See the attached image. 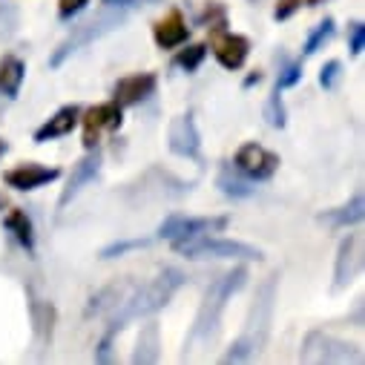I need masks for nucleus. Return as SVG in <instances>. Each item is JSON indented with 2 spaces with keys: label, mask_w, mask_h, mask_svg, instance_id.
Returning <instances> with one entry per match:
<instances>
[{
  "label": "nucleus",
  "mask_w": 365,
  "mask_h": 365,
  "mask_svg": "<svg viewBox=\"0 0 365 365\" xmlns=\"http://www.w3.org/2000/svg\"><path fill=\"white\" fill-rule=\"evenodd\" d=\"M181 285H185V273L175 270V267H164L155 279H150L135 294H130L127 299H121V308L115 311V317L110 319V325L121 331L130 319H138V317H147V314L161 311Z\"/></svg>",
  "instance_id": "1"
},
{
  "label": "nucleus",
  "mask_w": 365,
  "mask_h": 365,
  "mask_svg": "<svg viewBox=\"0 0 365 365\" xmlns=\"http://www.w3.org/2000/svg\"><path fill=\"white\" fill-rule=\"evenodd\" d=\"M245 282H247V270H245V267H233L230 273L219 277V279L207 288L205 302H202L199 317H196V325H193V331H190V342L207 339V336L216 331V325H219V319H222V314H225V308H227V299L236 297V294L245 288Z\"/></svg>",
  "instance_id": "2"
},
{
  "label": "nucleus",
  "mask_w": 365,
  "mask_h": 365,
  "mask_svg": "<svg viewBox=\"0 0 365 365\" xmlns=\"http://www.w3.org/2000/svg\"><path fill=\"white\" fill-rule=\"evenodd\" d=\"M175 253L187 256V259H262V250L247 245V242H236V239H219V236H193V239H181V242H170Z\"/></svg>",
  "instance_id": "3"
},
{
  "label": "nucleus",
  "mask_w": 365,
  "mask_h": 365,
  "mask_svg": "<svg viewBox=\"0 0 365 365\" xmlns=\"http://www.w3.org/2000/svg\"><path fill=\"white\" fill-rule=\"evenodd\" d=\"M121 21H124V12L121 9H110L107 6V12H101L98 18H93V21H86L83 26H78L61 46H58V52L49 58V66H61L69 55H75L81 46H86V43H93V41H98L101 35H107V32H113L115 26H121Z\"/></svg>",
  "instance_id": "4"
},
{
  "label": "nucleus",
  "mask_w": 365,
  "mask_h": 365,
  "mask_svg": "<svg viewBox=\"0 0 365 365\" xmlns=\"http://www.w3.org/2000/svg\"><path fill=\"white\" fill-rule=\"evenodd\" d=\"M230 225L227 216H181L173 213L161 222L158 236L170 239V242H181V239H193V236H205V233H222Z\"/></svg>",
  "instance_id": "5"
},
{
  "label": "nucleus",
  "mask_w": 365,
  "mask_h": 365,
  "mask_svg": "<svg viewBox=\"0 0 365 365\" xmlns=\"http://www.w3.org/2000/svg\"><path fill=\"white\" fill-rule=\"evenodd\" d=\"M233 164H236V170H239L242 175H247V178H253V181H267V178H273V173L279 170L282 161H279L277 153H270L267 147H262V144H256V141H247V144H242V147L236 150Z\"/></svg>",
  "instance_id": "6"
},
{
  "label": "nucleus",
  "mask_w": 365,
  "mask_h": 365,
  "mask_svg": "<svg viewBox=\"0 0 365 365\" xmlns=\"http://www.w3.org/2000/svg\"><path fill=\"white\" fill-rule=\"evenodd\" d=\"M210 49L216 55V61L225 66V69H242L247 55H250V41L245 35H236V32H227L225 29V21L213 24L210 29Z\"/></svg>",
  "instance_id": "7"
},
{
  "label": "nucleus",
  "mask_w": 365,
  "mask_h": 365,
  "mask_svg": "<svg viewBox=\"0 0 365 365\" xmlns=\"http://www.w3.org/2000/svg\"><path fill=\"white\" fill-rule=\"evenodd\" d=\"M81 124H83V147L86 150H96L104 130H121V124H124V107L115 104V101L96 104V107H89L86 113H81Z\"/></svg>",
  "instance_id": "8"
},
{
  "label": "nucleus",
  "mask_w": 365,
  "mask_h": 365,
  "mask_svg": "<svg viewBox=\"0 0 365 365\" xmlns=\"http://www.w3.org/2000/svg\"><path fill=\"white\" fill-rule=\"evenodd\" d=\"M167 147H170V153L178 155V158H199L202 135H199V127H196L193 113H185V115H178V118L170 121Z\"/></svg>",
  "instance_id": "9"
},
{
  "label": "nucleus",
  "mask_w": 365,
  "mask_h": 365,
  "mask_svg": "<svg viewBox=\"0 0 365 365\" xmlns=\"http://www.w3.org/2000/svg\"><path fill=\"white\" fill-rule=\"evenodd\" d=\"M61 175L58 167H46V164H38V161H26V164H18L12 170L4 173V181L6 187H15L21 193H32L43 185H49V181H55Z\"/></svg>",
  "instance_id": "10"
},
{
  "label": "nucleus",
  "mask_w": 365,
  "mask_h": 365,
  "mask_svg": "<svg viewBox=\"0 0 365 365\" xmlns=\"http://www.w3.org/2000/svg\"><path fill=\"white\" fill-rule=\"evenodd\" d=\"M98 173H101V153L98 150H89L75 167H72V173H69V181H66V187H63V193H61V199H58V210H63L89 181H96L98 178Z\"/></svg>",
  "instance_id": "11"
},
{
  "label": "nucleus",
  "mask_w": 365,
  "mask_h": 365,
  "mask_svg": "<svg viewBox=\"0 0 365 365\" xmlns=\"http://www.w3.org/2000/svg\"><path fill=\"white\" fill-rule=\"evenodd\" d=\"M158 86V78L153 72H135V75H127L115 83L113 89V101L121 104V107H135L141 101H147Z\"/></svg>",
  "instance_id": "12"
},
{
  "label": "nucleus",
  "mask_w": 365,
  "mask_h": 365,
  "mask_svg": "<svg viewBox=\"0 0 365 365\" xmlns=\"http://www.w3.org/2000/svg\"><path fill=\"white\" fill-rule=\"evenodd\" d=\"M359 267H362V236L348 233V239H342L339 245V256L334 267V288H345L348 282H354Z\"/></svg>",
  "instance_id": "13"
},
{
  "label": "nucleus",
  "mask_w": 365,
  "mask_h": 365,
  "mask_svg": "<svg viewBox=\"0 0 365 365\" xmlns=\"http://www.w3.org/2000/svg\"><path fill=\"white\" fill-rule=\"evenodd\" d=\"M190 38V26L185 21V15H181L178 9H170L164 18L155 21L153 26V41L158 49H175V46H185Z\"/></svg>",
  "instance_id": "14"
},
{
  "label": "nucleus",
  "mask_w": 365,
  "mask_h": 365,
  "mask_svg": "<svg viewBox=\"0 0 365 365\" xmlns=\"http://www.w3.org/2000/svg\"><path fill=\"white\" fill-rule=\"evenodd\" d=\"M81 121V107L78 104H66L61 107L46 124H41L35 130V144H46V141H55V138H63L69 135Z\"/></svg>",
  "instance_id": "15"
},
{
  "label": "nucleus",
  "mask_w": 365,
  "mask_h": 365,
  "mask_svg": "<svg viewBox=\"0 0 365 365\" xmlns=\"http://www.w3.org/2000/svg\"><path fill=\"white\" fill-rule=\"evenodd\" d=\"M24 78H26V63L18 55H4L0 58V98L15 101L21 96Z\"/></svg>",
  "instance_id": "16"
},
{
  "label": "nucleus",
  "mask_w": 365,
  "mask_h": 365,
  "mask_svg": "<svg viewBox=\"0 0 365 365\" xmlns=\"http://www.w3.org/2000/svg\"><path fill=\"white\" fill-rule=\"evenodd\" d=\"M4 227L18 239L21 247H26V253H35V230H32L29 216H26L21 207H12V210L4 216Z\"/></svg>",
  "instance_id": "17"
},
{
  "label": "nucleus",
  "mask_w": 365,
  "mask_h": 365,
  "mask_svg": "<svg viewBox=\"0 0 365 365\" xmlns=\"http://www.w3.org/2000/svg\"><path fill=\"white\" fill-rule=\"evenodd\" d=\"M319 222L331 225V227H348V225H356L362 222V193H354L348 205L336 207V210H325L319 213Z\"/></svg>",
  "instance_id": "18"
},
{
  "label": "nucleus",
  "mask_w": 365,
  "mask_h": 365,
  "mask_svg": "<svg viewBox=\"0 0 365 365\" xmlns=\"http://www.w3.org/2000/svg\"><path fill=\"white\" fill-rule=\"evenodd\" d=\"M334 38V18H325L311 35H308V41H305V46H302V55L305 58H311V55H317L328 41Z\"/></svg>",
  "instance_id": "19"
},
{
  "label": "nucleus",
  "mask_w": 365,
  "mask_h": 365,
  "mask_svg": "<svg viewBox=\"0 0 365 365\" xmlns=\"http://www.w3.org/2000/svg\"><path fill=\"white\" fill-rule=\"evenodd\" d=\"M205 58H207V43H193V46L181 49V52L175 55V66H181L185 72H196Z\"/></svg>",
  "instance_id": "20"
},
{
  "label": "nucleus",
  "mask_w": 365,
  "mask_h": 365,
  "mask_svg": "<svg viewBox=\"0 0 365 365\" xmlns=\"http://www.w3.org/2000/svg\"><path fill=\"white\" fill-rule=\"evenodd\" d=\"M264 121H267L270 127H277V130H282V127L288 124V113H285V104H282L279 89H273V96H270L267 104H264Z\"/></svg>",
  "instance_id": "21"
},
{
  "label": "nucleus",
  "mask_w": 365,
  "mask_h": 365,
  "mask_svg": "<svg viewBox=\"0 0 365 365\" xmlns=\"http://www.w3.org/2000/svg\"><path fill=\"white\" fill-rule=\"evenodd\" d=\"M219 187H222V193H225V196H233V199H245V196H250V193H253V187H247L245 181L233 178V175H230V170H222V175H219Z\"/></svg>",
  "instance_id": "22"
},
{
  "label": "nucleus",
  "mask_w": 365,
  "mask_h": 365,
  "mask_svg": "<svg viewBox=\"0 0 365 365\" xmlns=\"http://www.w3.org/2000/svg\"><path fill=\"white\" fill-rule=\"evenodd\" d=\"M150 239H124V242H113L110 247L101 250V259H115V256H124L127 250H138V247H147Z\"/></svg>",
  "instance_id": "23"
},
{
  "label": "nucleus",
  "mask_w": 365,
  "mask_h": 365,
  "mask_svg": "<svg viewBox=\"0 0 365 365\" xmlns=\"http://www.w3.org/2000/svg\"><path fill=\"white\" fill-rule=\"evenodd\" d=\"M348 49H351V55H362V49H365V24L362 21H354L348 26Z\"/></svg>",
  "instance_id": "24"
},
{
  "label": "nucleus",
  "mask_w": 365,
  "mask_h": 365,
  "mask_svg": "<svg viewBox=\"0 0 365 365\" xmlns=\"http://www.w3.org/2000/svg\"><path fill=\"white\" fill-rule=\"evenodd\" d=\"M302 81V63H291L285 72H279V81H277V89L282 93V89H291Z\"/></svg>",
  "instance_id": "25"
},
{
  "label": "nucleus",
  "mask_w": 365,
  "mask_h": 365,
  "mask_svg": "<svg viewBox=\"0 0 365 365\" xmlns=\"http://www.w3.org/2000/svg\"><path fill=\"white\" fill-rule=\"evenodd\" d=\"M339 75H342V63H339V61H328V63L322 66V72H319V83H322L325 89H334L336 81H339Z\"/></svg>",
  "instance_id": "26"
},
{
  "label": "nucleus",
  "mask_w": 365,
  "mask_h": 365,
  "mask_svg": "<svg viewBox=\"0 0 365 365\" xmlns=\"http://www.w3.org/2000/svg\"><path fill=\"white\" fill-rule=\"evenodd\" d=\"M302 4H305V0H279L277 9H273V21H288V18H294V15L302 9Z\"/></svg>",
  "instance_id": "27"
},
{
  "label": "nucleus",
  "mask_w": 365,
  "mask_h": 365,
  "mask_svg": "<svg viewBox=\"0 0 365 365\" xmlns=\"http://www.w3.org/2000/svg\"><path fill=\"white\" fill-rule=\"evenodd\" d=\"M86 4H89V0H58V15L63 21H69V18L81 15L86 9Z\"/></svg>",
  "instance_id": "28"
},
{
  "label": "nucleus",
  "mask_w": 365,
  "mask_h": 365,
  "mask_svg": "<svg viewBox=\"0 0 365 365\" xmlns=\"http://www.w3.org/2000/svg\"><path fill=\"white\" fill-rule=\"evenodd\" d=\"M147 4H155V0H104V6H110V9H121V12L135 9V6H147Z\"/></svg>",
  "instance_id": "29"
},
{
  "label": "nucleus",
  "mask_w": 365,
  "mask_h": 365,
  "mask_svg": "<svg viewBox=\"0 0 365 365\" xmlns=\"http://www.w3.org/2000/svg\"><path fill=\"white\" fill-rule=\"evenodd\" d=\"M259 81H262V72H259V69H253V72L245 78V86H253V83H259Z\"/></svg>",
  "instance_id": "30"
},
{
  "label": "nucleus",
  "mask_w": 365,
  "mask_h": 365,
  "mask_svg": "<svg viewBox=\"0 0 365 365\" xmlns=\"http://www.w3.org/2000/svg\"><path fill=\"white\" fill-rule=\"evenodd\" d=\"M6 153H9V141H6V138H0V158H4Z\"/></svg>",
  "instance_id": "31"
},
{
  "label": "nucleus",
  "mask_w": 365,
  "mask_h": 365,
  "mask_svg": "<svg viewBox=\"0 0 365 365\" xmlns=\"http://www.w3.org/2000/svg\"><path fill=\"white\" fill-rule=\"evenodd\" d=\"M325 0H305V6H311V9H317V6H322Z\"/></svg>",
  "instance_id": "32"
},
{
  "label": "nucleus",
  "mask_w": 365,
  "mask_h": 365,
  "mask_svg": "<svg viewBox=\"0 0 365 365\" xmlns=\"http://www.w3.org/2000/svg\"><path fill=\"white\" fill-rule=\"evenodd\" d=\"M6 205H9V202H6V196L0 193V213H4V207H6Z\"/></svg>",
  "instance_id": "33"
}]
</instances>
